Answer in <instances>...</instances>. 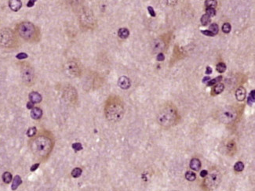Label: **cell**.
<instances>
[{
    "label": "cell",
    "instance_id": "8fae6325",
    "mask_svg": "<svg viewBox=\"0 0 255 191\" xmlns=\"http://www.w3.org/2000/svg\"><path fill=\"white\" fill-rule=\"evenodd\" d=\"M246 89L245 88H243V86L239 87L238 89H236V100L239 102L241 101H243L245 100V97H246Z\"/></svg>",
    "mask_w": 255,
    "mask_h": 191
},
{
    "label": "cell",
    "instance_id": "7c38bea8",
    "mask_svg": "<svg viewBox=\"0 0 255 191\" xmlns=\"http://www.w3.org/2000/svg\"><path fill=\"white\" fill-rule=\"evenodd\" d=\"M28 97H29L30 102H32L33 104H35V103H39L42 101V95H40L39 93H37V92H32V93L29 94V95H28Z\"/></svg>",
    "mask_w": 255,
    "mask_h": 191
},
{
    "label": "cell",
    "instance_id": "60d3db41",
    "mask_svg": "<svg viewBox=\"0 0 255 191\" xmlns=\"http://www.w3.org/2000/svg\"><path fill=\"white\" fill-rule=\"evenodd\" d=\"M212 73V68L210 67H207V68H206V74L207 75H210Z\"/></svg>",
    "mask_w": 255,
    "mask_h": 191
},
{
    "label": "cell",
    "instance_id": "d590c367",
    "mask_svg": "<svg viewBox=\"0 0 255 191\" xmlns=\"http://www.w3.org/2000/svg\"><path fill=\"white\" fill-rule=\"evenodd\" d=\"M201 32H202L204 35H207V36H214V34H212L209 30H208V31H207V30H203V31H201Z\"/></svg>",
    "mask_w": 255,
    "mask_h": 191
},
{
    "label": "cell",
    "instance_id": "ac0fdd59",
    "mask_svg": "<svg viewBox=\"0 0 255 191\" xmlns=\"http://www.w3.org/2000/svg\"><path fill=\"white\" fill-rule=\"evenodd\" d=\"M118 35L120 38L122 39H125L128 38V36L130 35V32L127 28H125V27H122V28H120L119 31H118Z\"/></svg>",
    "mask_w": 255,
    "mask_h": 191
},
{
    "label": "cell",
    "instance_id": "f35d334b",
    "mask_svg": "<svg viewBox=\"0 0 255 191\" xmlns=\"http://www.w3.org/2000/svg\"><path fill=\"white\" fill-rule=\"evenodd\" d=\"M39 163L33 164V165L32 166V168H31V171H32V172H34V171H35L37 168H39Z\"/></svg>",
    "mask_w": 255,
    "mask_h": 191
},
{
    "label": "cell",
    "instance_id": "4316f807",
    "mask_svg": "<svg viewBox=\"0 0 255 191\" xmlns=\"http://www.w3.org/2000/svg\"><path fill=\"white\" fill-rule=\"evenodd\" d=\"M222 32L225 34H228L230 32H231V29H232V27H231V24L229 23H225L222 25Z\"/></svg>",
    "mask_w": 255,
    "mask_h": 191
},
{
    "label": "cell",
    "instance_id": "44dd1931",
    "mask_svg": "<svg viewBox=\"0 0 255 191\" xmlns=\"http://www.w3.org/2000/svg\"><path fill=\"white\" fill-rule=\"evenodd\" d=\"M185 179L187 180H189L190 182H192V181H195L196 180V175H195V172H193L192 171H189L185 173Z\"/></svg>",
    "mask_w": 255,
    "mask_h": 191
},
{
    "label": "cell",
    "instance_id": "7402d4cb",
    "mask_svg": "<svg viewBox=\"0 0 255 191\" xmlns=\"http://www.w3.org/2000/svg\"><path fill=\"white\" fill-rule=\"evenodd\" d=\"M222 78H223V77L222 76H218V77H217L216 78H214V79H210L209 81V82H207V86H211V85H214L215 84H218V83H220V82H221V80H222Z\"/></svg>",
    "mask_w": 255,
    "mask_h": 191
},
{
    "label": "cell",
    "instance_id": "9a60e30c",
    "mask_svg": "<svg viewBox=\"0 0 255 191\" xmlns=\"http://www.w3.org/2000/svg\"><path fill=\"white\" fill-rule=\"evenodd\" d=\"M189 166L191 168V169H192L193 171H195V172H198V171L200 170L201 168V162L198 158H193L191 160L190 162V164H189Z\"/></svg>",
    "mask_w": 255,
    "mask_h": 191
},
{
    "label": "cell",
    "instance_id": "4fadbf2b",
    "mask_svg": "<svg viewBox=\"0 0 255 191\" xmlns=\"http://www.w3.org/2000/svg\"><path fill=\"white\" fill-rule=\"evenodd\" d=\"M9 6L14 12L18 11L22 6V2L20 0H10L9 1Z\"/></svg>",
    "mask_w": 255,
    "mask_h": 191
},
{
    "label": "cell",
    "instance_id": "74e56055",
    "mask_svg": "<svg viewBox=\"0 0 255 191\" xmlns=\"http://www.w3.org/2000/svg\"><path fill=\"white\" fill-rule=\"evenodd\" d=\"M207 174H208V172L207 170H202L201 172H200V176L202 178H205L207 175Z\"/></svg>",
    "mask_w": 255,
    "mask_h": 191
},
{
    "label": "cell",
    "instance_id": "836d02e7",
    "mask_svg": "<svg viewBox=\"0 0 255 191\" xmlns=\"http://www.w3.org/2000/svg\"><path fill=\"white\" fill-rule=\"evenodd\" d=\"M28 54L27 53H25V52H20V53H18V54L16 56V58H17L18 60H24V59H26V58H28Z\"/></svg>",
    "mask_w": 255,
    "mask_h": 191
},
{
    "label": "cell",
    "instance_id": "9c48e42d",
    "mask_svg": "<svg viewBox=\"0 0 255 191\" xmlns=\"http://www.w3.org/2000/svg\"><path fill=\"white\" fill-rule=\"evenodd\" d=\"M65 69H66V73L68 75L76 77L78 76L79 74V66L76 64V63L73 61L68 62L65 65Z\"/></svg>",
    "mask_w": 255,
    "mask_h": 191
},
{
    "label": "cell",
    "instance_id": "ffe728a7",
    "mask_svg": "<svg viewBox=\"0 0 255 191\" xmlns=\"http://www.w3.org/2000/svg\"><path fill=\"white\" fill-rule=\"evenodd\" d=\"M227 150L228 152L234 154V153L236 151V145L234 141H230L229 143L227 144Z\"/></svg>",
    "mask_w": 255,
    "mask_h": 191
},
{
    "label": "cell",
    "instance_id": "8d00e7d4",
    "mask_svg": "<svg viewBox=\"0 0 255 191\" xmlns=\"http://www.w3.org/2000/svg\"><path fill=\"white\" fill-rule=\"evenodd\" d=\"M164 58H165V57H164V55L162 52L157 55V60L158 61H163V60H164Z\"/></svg>",
    "mask_w": 255,
    "mask_h": 191
},
{
    "label": "cell",
    "instance_id": "7a4b0ae2",
    "mask_svg": "<svg viewBox=\"0 0 255 191\" xmlns=\"http://www.w3.org/2000/svg\"><path fill=\"white\" fill-rule=\"evenodd\" d=\"M104 114L111 122H118L124 115V105L118 96H111L106 101Z\"/></svg>",
    "mask_w": 255,
    "mask_h": 191
},
{
    "label": "cell",
    "instance_id": "ba28073f",
    "mask_svg": "<svg viewBox=\"0 0 255 191\" xmlns=\"http://www.w3.org/2000/svg\"><path fill=\"white\" fill-rule=\"evenodd\" d=\"M21 75L22 81L26 85H32L35 82V73L30 64L25 63L21 65Z\"/></svg>",
    "mask_w": 255,
    "mask_h": 191
},
{
    "label": "cell",
    "instance_id": "cb8c5ba5",
    "mask_svg": "<svg viewBox=\"0 0 255 191\" xmlns=\"http://www.w3.org/2000/svg\"><path fill=\"white\" fill-rule=\"evenodd\" d=\"M82 172H83V170L80 168H76L71 171V174L73 178H79V176H81Z\"/></svg>",
    "mask_w": 255,
    "mask_h": 191
},
{
    "label": "cell",
    "instance_id": "52a82bcc",
    "mask_svg": "<svg viewBox=\"0 0 255 191\" xmlns=\"http://www.w3.org/2000/svg\"><path fill=\"white\" fill-rule=\"evenodd\" d=\"M218 118L224 124H230V123L234 122L236 120L238 114L236 110L232 107H226L225 108H222L218 112Z\"/></svg>",
    "mask_w": 255,
    "mask_h": 191
},
{
    "label": "cell",
    "instance_id": "d4e9b609",
    "mask_svg": "<svg viewBox=\"0 0 255 191\" xmlns=\"http://www.w3.org/2000/svg\"><path fill=\"white\" fill-rule=\"evenodd\" d=\"M200 21H201V24L206 26L210 22V17L208 16L207 14H204V15H202L201 19H200Z\"/></svg>",
    "mask_w": 255,
    "mask_h": 191
},
{
    "label": "cell",
    "instance_id": "b9f144b4",
    "mask_svg": "<svg viewBox=\"0 0 255 191\" xmlns=\"http://www.w3.org/2000/svg\"><path fill=\"white\" fill-rule=\"evenodd\" d=\"M35 2V1H29V2H28V4H27V6L28 7H32L34 6Z\"/></svg>",
    "mask_w": 255,
    "mask_h": 191
},
{
    "label": "cell",
    "instance_id": "f546056e",
    "mask_svg": "<svg viewBox=\"0 0 255 191\" xmlns=\"http://www.w3.org/2000/svg\"><path fill=\"white\" fill-rule=\"evenodd\" d=\"M36 128L35 127H32L29 128L27 131V136L28 137H34L35 135H36Z\"/></svg>",
    "mask_w": 255,
    "mask_h": 191
},
{
    "label": "cell",
    "instance_id": "d6a6232c",
    "mask_svg": "<svg viewBox=\"0 0 255 191\" xmlns=\"http://www.w3.org/2000/svg\"><path fill=\"white\" fill-rule=\"evenodd\" d=\"M72 148L76 151H79V150H83V146L80 143H75L72 144Z\"/></svg>",
    "mask_w": 255,
    "mask_h": 191
},
{
    "label": "cell",
    "instance_id": "5bb4252c",
    "mask_svg": "<svg viewBox=\"0 0 255 191\" xmlns=\"http://www.w3.org/2000/svg\"><path fill=\"white\" fill-rule=\"evenodd\" d=\"M42 116V111L39 107H34L31 111V117L34 120H39Z\"/></svg>",
    "mask_w": 255,
    "mask_h": 191
},
{
    "label": "cell",
    "instance_id": "6da1fadb",
    "mask_svg": "<svg viewBox=\"0 0 255 191\" xmlns=\"http://www.w3.org/2000/svg\"><path fill=\"white\" fill-rule=\"evenodd\" d=\"M54 143L55 142L51 132L42 131L32 137L28 145L35 157L41 162H45L53 151Z\"/></svg>",
    "mask_w": 255,
    "mask_h": 191
},
{
    "label": "cell",
    "instance_id": "f1b7e54d",
    "mask_svg": "<svg viewBox=\"0 0 255 191\" xmlns=\"http://www.w3.org/2000/svg\"><path fill=\"white\" fill-rule=\"evenodd\" d=\"M218 4V2L215 0H207L206 1V6L207 8H215Z\"/></svg>",
    "mask_w": 255,
    "mask_h": 191
},
{
    "label": "cell",
    "instance_id": "4dcf8cb0",
    "mask_svg": "<svg viewBox=\"0 0 255 191\" xmlns=\"http://www.w3.org/2000/svg\"><path fill=\"white\" fill-rule=\"evenodd\" d=\"M254 93H255L254 90H252V91L251 92L250 95H249L248 99H247V103H248L249 105L253 104L254 103Z\"/></svg>",
    "mask_w": 255,
    "mask_h": 191
},
{
    "label": "cell",
    "instance_id": "e575fe53",
    "mask_svg": "<svg viewBox=\"0 0 255 191\" xmlns=\"http://www.w3.org/2000/svg\"><path fill=\"white\" fill-rule=\"evenodd\" d=\"M148 13H149V14L151 15L152 17H156V12H155L154 9L152 8V6H148Z\"/></svg>",
    "mask_w": 255,
    "mask_h": 191
},
{
    "label": "cell",
    "instance_id": "e0dca14e",
    "mask_svg": "<svg viewBox=\"0 0 255 191\" xmlns=\"http://www.w3.org/2000/svg\"><path fill=\"white\" fill-rule=\"evenodd\" d=\"M2 179L4 183L9 184V183L11 182L12 180H13V175H12L11 173L9 172H5L2 174Z\"/></svg>",
    "mask_w": 255,
    "mask_h": 191
},
{
    "label": "cell",
    "instance_id": "83f0119b",
    "mask_svg": "<svg viewBox=\"0 0 255 191\" xmlns=\"http://www.w3.org/2000/svg\"><path fill=\"white\" fill-rule=\"evenodd\" d=\"M216 70L220 73L225 72L226 70V64L224 63H219L216 66Z\"/></svg>",
    "mask_w": 255,
    "mask_h": 191
},
{
    "label": "cell",
    "instance_id": "ab89813d",
    "mask_svg": "<svg viewBox=\"0 0 255 191\" xmlns=\"http://www.w3.org/2000/svg\"><path fill=\"white\" fill-rule=\"evenodd\" d=\"M27 108L29 110L33 109V108H34V104H33L32 102H28V103H27Z\"/></svg>",
    "mask_w": 255,
    "mask_h": 191
},
{
    "label": "cell",
    "instance_id": "7bdbcfd3",
    "mask_svg": "<svg viewBox=\"0 0 255 191\" xmlns=\"http://www.w3.org/2000/svg\"><path fill=\"white\" fill-rule=\"evenodd\" d=\"M210 80V77H205L203 78V79H202V82H203V83H207Z\"/></svg>",
    "mask_w": 255,
    "mask_h": 191
},
{
    "label": "cell",
    "instance_id": "277c9868",
    "mask_svg": "<svg viewBox=\"0 0 255 191\" xmlns=\"http://www.w3.org/2000/svg\"><path fill=\"white\" fill-rule=\"evenodd\" d=\"M16 30L21 38L28 42H36L39 39L38 28L29 21H23L17 25Z\"/></svg>",
    "mask_w": 255,
    "mask_h": 191
},
{
    "label": "cell",
    "instance_id": "30bf717a",
    "mask_svg": "<svg viewBox=\"0 0 255 191\" xmlns=\"http://www.w3.org/2000/svg\"><path fill=\"white\" fill-rule=\"evenodd\" d=\"M118 85L122 89H128L131 85L130 80L128 77L126 76H122L120 78V79L118 81Z\"/></svg>",
    "mask_w": 255,
    "mask_h": 191
},
{
    "label": "cell",
    "instance_id": "5b68a950",
    "mask_svg": "<svg viewBox=\"0 0 255 191\" xmlns=\"http://www.w3.org/2000/svg\"><path fill=\"white\" fill-rule=\"evenodd\" d=\"M19 45V39L14 31L4 27L0 29V46L6 49L17 47Z\"/></svg>",
    "mask_w": 255,
    "mask_h": 191
},
{
    "label": "cell",
    "instance_id": "3957f363",
    "mask_svg": "<svg viewBox=\"0 0 255 191\" xmlns=\"http://www.w3.org/2000/svg\"><path fill=\"white\" fill-rule=\"evenodd\" d=\"M178 114L176 108L167 105L163 107L157 114L156 120L161 126L164 128L171 127L177 121Z\"/></svg>",
    "mask_w": 255,
    "mask_h": 191
},
{
    "label": "cell",
    "instance_id": "484cf974",
    "mask_svg": "<svg viewBox=\"0 0 255 191\" xmlns=\"http://www.w3.org/2000/svg\"><path fill=\"white\" fill-rule=\"evenodd\" d=\"M244 169V164L242 162H236L234 165V170L237 172H240Z\"/></svg>",
    "mask_w": 255,
    "mask_h": 191
},
{
    "label": "cell",
    "instance_id": "8992f818",
    "mask_svg": "<svg viewBox=\"0 0 255 191\" xmlns=\"http://www.w3.org/2000/svg\"><path fill=\"white\" fill-rule=\"evenodd\" d=\"M221 174L218 170H213L204 178L201 188L204 191H213L218 187L221 182Z\"/></svg>",
    "mask_w": 255,
    "mask_h": 191
},
{
    "label": "cell",
    "instance_id": "2e32d148",
    "mask_svg": "<svg viewBox=\"0 0 255 191\" xmlns=\"http://www.w3.org/2000/svg\"><path fill=\"white\" fill-rule=\"evenodd\" d=\"M21 183H22V180H21V176H20V175H16V176L13 179V183H12L11 189L13 190H16L20 187V185H21Z\"/></svg>",
    "mask_w": 255,
    "mask_h": 191
},
{
    "label": "cell",
    "instance_id": "1f68e13d",
    "mask_svg": "<svg viewBox=\"0 0 255 191\" xmlns=\"http://www.w3.org/2000/svg\"><path fill=\"white\" fill-rule=\"evenodd\" d=\"M207 14L209 17H214L215 15H216V10H215V9H214V8H207Z\"/></svg>",
    "mask_w": 255,
    "mask_h": 191
},
{
    "label": "cell",
    "instance_id": "d6986e66",
    "mask_svg": "<svg viewBox=\"0 0 255 191\" xmlns=\"http://www.w3.org/2000/svg\"><path fill=\"white\" fill-rule=\"evenodd\" d=\"M225 89V85L223 84H221V83H218V85H216L214 88L213 89V94L214 95H218V94L221 93L222 91Z\"/></svg>",
    "mask_w": 255,
    "mask_h": 191
},
{
    "label": "cell",
    "instance_id": "603a6c76",
    "mask_svg": "<svg viewBox=\"0 0 255 191\" xmlns=\"http://www.w3.org/2000/svg\"><path fill=\"white\" fill-rule=\"evenodd\" d=\"M210 32H211L212 34H214V35H216L219 32V27L218 25L217 24H211L210 25Z\"/></svg>",
    "mask_w": 255,
    "mask_h": 191
}]
</instances>
